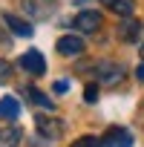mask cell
Here are the masks:
<instances>
[{
  "label": "cell",
  "instance_id": "cell-1",
  "mask_svg": "<svg viewBox=\"0 0 144 147\" xmlns=\"http://www.w3.org/2000/svg\"><path fill=\"white\" fill-rule=\"evenodd\" d=\"M95 72H98V81L107 84V87H112V84H118V81L124 78V66H121L118 61H101V63L95 66Z\"/></svg>",
  "mask_w": 144,
  "mask_h": 147
},
{
  "label": "cell",
  "instance_id": "cell-2",
  "mask_svg": "<svg viewBox=\"0 0 144 147\" xmlns=\"http://www.w3.org/2000/svg\"><path fill=\"white\" fill-rule=\"evenodd\" d=\"M101 26H104V15L101 12H81L72 20V29H78V32H98Z\"/></svg>",
  "mask_w": 144,
  "mask_h": 147
},
{
  "label": "cell",
  "instance_id": "cell-3",
  "mask_svg": "<svg viewBox=\"0 0 144 147\" xmlns=\"http://www.w3.org/2000/svg\"><path fill=\"white\" fill-rule=\"evenodd\" d=\"M20 9L32 20H46L52 15V0H20Z\"/></svg>",
  "mask_w": 144,
  "mask_h": 147
},
{
  "label": "cell",
  "instance_id": "cell-4",
  "mask_svg": "<svg viewBox=\"0 0 144 147\" xmlns=\"http://www.w3.org/2000/svg\"><path fill=\"white\" fill-rule=\"evenodd\" d=\"M58 52L63 55V58H78V55H84V40L78 38V35H63V38H58Z\"/></svg>",
  "mask_w": 144,
  "mask_h": 147
},
{
  "label": "cell",
  "instance_id": "cell-5",
  "mask_svg": "<svg viewBox=\"0 0 144 147\" xmlns=\"http://www.w3.org/2000/svg\"><path fill=\"white\" fill-rule=\"evenodd\" d=\"M20 66L29 72V75H43L46 72V61H43V55L38 49H26L20 55Z\"/></svg>",
  "mask_w": 144,
  "mask_h": 147
},
{
  "label": "cell",
  "instance_id": "cell-6",
  "mask_svg": "<svg viewBox=\"0 0 144 147\" xmlns=\"http://www.w3.org/2000/svg\"><path fill=\"white\" fill-rule=\"evenodd\" d=\"M35 124H38V133H40L43 138H49V141H58V138L63 136V124H61L58 118L38 115V118H35Z\"/></svg>",
  "mask_w": 144,
  "mask_h": 147
},
{
  "label": "cell",
  "instance_id": "cell-7",
  "mask_svg": "<svg viewBox=\"0 0 144 147\" xmlns=\"http://www.w3.org/2000/svg\"><path fill=\"white\" fill-rule=\"evenodd\" d=\"M104 144L107 147H133V136L124 127H110L104 133Z\"/></svg>",
  "mask_w": 144,
  "mask_h": 147
},
{
  "label": "cell",
  "instance_id": "cell-8",
  "mask_svg": "<svg viewBox=\"0 0 144 147\" xmlns=\"http://www.w3.org/2000/svg\"><path fill=\"white\" fill-rule=\"evenodd\" d=\"M3 23H6V26H9L15 35H23V38H29V35L35 32V29H32L26 20H20V18H17V15H12V12H6V15H3Z\"/></svg>",
  "mask_w": 144,
  "mask_h": 147
},
{
  "label": "cell",
  "instance_id": "cell-9",
  "mask_svg": "<svg viewBox=\"0 0 144 147\" xmlns=\"http://www.w3.org/2000/svg\"><path fill=\"white\" fill-rule=\"evenodd\" d=\"M141 29H144V26H141L138 20H124V23L118 26V38H121V40H138V38H141Z\"/></svg>",
  "mask_w": 144,
  "mask_h": 147
},
{
  "label": "cell",
  "instance_id": "cell-10",
  "mask_svg": "<svg viewBox=\"0 0 144 147\" xmlns=\"http://www.w3.org/2000/svg\"><path fill=\"white\" fill-rule=\"evenodd\" d=\"M101 3H104L110 12L121 15V18H130V15H133V9H135V3H133V0H101Z\"/></svg>",
  "mask_w": 144,
  "mask_h": 147
},
{
  "label": "cell",
  "instance_id": "cell-11",
  "mask_svg": "<svg viewBox=\"0 0 144 147\" xmlns=\"http://www.w3.org/2000/svg\"><path fill=\"white\" fill-rule=\"evenodd\" d=\"M20 138H23V133L17 127H3L0 130V147H20Z\"/></svg>",
  "mask_w": 144,
  "mask_h": 147
},
{
  "label": "cell",
  "instance_id": "cell-12",
  "mask_svg": "<svg viewBox=\"0 0 144 147\" xmlns=\"http://www.w3.org/2000/svg\"><path fill=\"white\" fill-rule=\"evenodd\" d=\"M17 113H20V104L12 95H6L3 101H0V118H17Z\"/></svg>",
  "mask_w": 144,
  "mask_h": 147
},
{
  "label": "cell",
  "instance_id": "cell-13",
  "mask_svg": "<svg viewBox=\"0 0 144 147\" xmlns=\"http://www.w3.org/2000/svg\"><path fill=\"white\" fill-rule=\"evenodd\" d=\"M26 95H29V101H35L38 107H43V110H55V104H52V101H49V98H46V95H43L40 90L29 87V90H26Z\"/></svg>",
  "mask_w": 144,
  "mask_h": 147
},
{
  "label": "cell",
  "instance_id": "cell-14",
  "mask_svg": "<svg viewBox=\"0 0 144 147\" xmlns=\"http://www.w3.org/2000/svg\"><path fill=\"white\" fill-rule=\"evenodd\" d=\"M69 147H107V144H104V138H95V136H84V138H78V141H72Z\"/></svg>",
  "mask_w": 144,
  "mask_h": 147
},
{
  "label": "cell",
  "instance_id": "cell-15",
  "mask_svg": "<svg viewBox=\"0 0 144 147\" xmlns=\"http://www.w3.org/2000/svg\"><path fill=\"white\" fill-rule=\"evenodd\" d=\"M84 101H87V104H95V101H98V87L89 84V87L84 90Z\"/></svg>",
  "mask_w": 144,
  "mask_h": 147
},
{
  "label": "cell",
  "instance_id": "cell-16",
  "mask_svg": "<svg viewBox=\"0 0 144 147\" xmlns=\"http://www.w3.org/2000/svg\"><path fill=\"white\" fill-rule=\"evenodd\" d=\"M9 78H12V66L6 61H0V84H6Z\"/></svg>",
  "mask_w": 144,
  "mask_h": 147
},
{
  "label": "cell",
  "instance_id": "cell-17",
  "mask_svg": "<svg viewBox=\"0 0 144 147\" xmlns=\"http://www.w3.org/2000/svg\"><path fill=\"white\" fill-rule=\"evenodd\" d=\"M0 49H12V38L6 35V29L0 26Z\"/></svg>",
  "mask_w": 144,
  "mask_h": 147
},
{
  "label": "cell",
  "instance_id": "cell-18",
  "mask_svg": "<svg viewBox=\"0 0 144 147\" xmlns=\"http://www.w3.org/2000/svg\"><path fill=\"white\" fill-rule=\"evenodd\" d=\"M66 87H69V84H66V81H58V84H55V92H63V90H66Z\"/></svg>",
  "mask_w": 144,
  "mask_h": 147
},
{
  "label": "cell",
  "instance_id": "cell-19",
  "mask_svg": "<svg viewBox=\"0 0 144 147\" xmlns=\"http://www.w3.org/2000/svg\"><path fill=\"white\" fill-rule=\"evenodd\" d=\"M135 78H138V81H144V63H141V66L135 69Z\"/></svg>",
  "mask_w": 144,
  "mask_h": 147
},
{
  "label": "cell",
  "instance_id": "cell-20",
  "mask_svg": "<svg viewBox=\"0 0 144 147\" xmlns=\"http://www.w3.org/2000/svg\"><path fill=\"white\" fill-rule=\"evenodd\" d=\"M141 58H144V46H141Z\"/></svg>",
  "mask_w": 144,
  "mask_h": 147
}]
</instances>
